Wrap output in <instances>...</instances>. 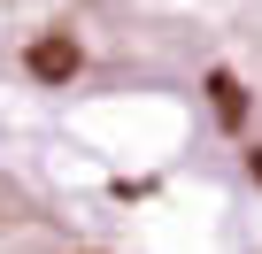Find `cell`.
<instances>
[{"instance_id":"6da1fadb","label":"cell","mask_w":262,"mask_h":254,"mask_svg":"<svg viewBox=\"0 0 262 254\" xmlns=\"http://www.w3.org/2000/svg\"><path fill=\"white\" fill-rule=\"evenodd\" d=\"M0 85L185 100L262 177V0H0Z\"/></svg>"},{"instance_id":"7a4b0ae2","label":"cell","mask_w":262,"mask_h":254,"mask_svg":"<svg viewBox=\"0 0 262 254\" xmlns=\"http://www.w3.org/2000/svg\"><path fill=\"white\" fill-rule=\"evenodd\" d=\"M0 254H116L93 231H77L47 193H31L24 177L0 170Z\"/></svg>"}]
</instances>
